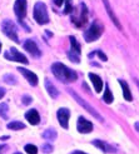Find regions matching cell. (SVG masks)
<instances>
[{
	"instance_id": "1",
	"label": "cell",
	"mask_w": 139,
	"mask_h": 154,
	"mask_svg": "<svg viewBox=\"0 0 139 154\" xmlns=\"http://www.w3.org/2000/svg\"><path fill=\"white\" fill-rule=\"evenodd\" d=\"M51 73L54 74V76L57 79H59L63 83H73L78 78V75H76L74 70L69 69L66 65L61 63H54L51 65Z\"/></svg>"
},
{
	"instance_id": "2",
	"label": "cell",
	"mask_w": 139,
	"mask_h": 154,
	"mask_svg": "<svg viewBox=\"0 0 139 154\" xmlns=\"http://www.w3.org/2000/svg\"><path fill=\"white\" fill-rule=\"evenodd\" d=\"M104 32V26L100 21L95 20L94 23H91V25L89 26L88 30H85L84 33V39H85L87 43H91V42H95L98 40L100 36H102Z\"/></svg>"
},
{
	"instance_id": "3",
	"label": "cell",
	"mask_w": 139,
	"mask_h": 154,
	"mask_svg": "<svg viewBox=\"0 0 139 154\" xmlns=\"http://www.w3.org/2000/svg\"><path fill=\"white\" fill-rule=\"evenodd\" d=\"M76 13H73L72 15V23H74L75 26L82 28L83 25L87 24L88 21V8L85 6V4H79V6L76 8Z\"/></svg>"
},
{
	"instance_id": "4",
	"label": "cell",
	"mask_w": 139,
	"mask_h": 154,
	"mask_svg": "<svg viewBox=\"0 0 139 154\" xmlns=\"http://www.w3.org/2000/svg\"><path fill=\"white\" fill-rule=\"evenodd\" d=\"M34 19L38 24L40 25H45L49 23V15H48V10H46V5L42 2L36 3L34 6Z\"/></svg>"
},
{
	"instance_id": "5",
	"label": "cell",
	"mask_w": 139,
	"mask_h": 154,
	"mask_svg": "<svg viewBox=\"0 0 139 154\" xmlns=\"http://www.w3.org/2000/svg\"><path fill=\"white\" fill-rule=\"evenodd\" d=\"M68 91H69V94H70V95H72V97L75 99V102L78 103L79 105H82V106H83L84 109H85V110H87L89 114H91L93 117L97 118L98 120H102V122H103V118L100 117V114H99V113H98V112H97V110H95L94 108H93V106H91V105H90L88 102H85V100H84V99H82V98H80L78 94L75 93L74 90H72V89H68Z\"/></svg>"
},
{
	"instance_id": "6",
	"label": "cell",
	"mask_w": 139,
	"mask_h": 154,
	"mask_svg": "<svg viewBox=\"0 0 139 154\" xmlns=\"http://www.w3.org/2000/svg\"><path fill=\"white\" fill-rule=\"evenodd\" d=\"M2 30L3 33L9 38V39L14 40L15 43H19V38H18V32H17V26L11 20H4L2 24Z\"/></svg>"
},
{
	"instance_id": "7",
	"label": "cell",
	"mask_w": 139,
	"mask_h": 154,
	"mask_svg": "<svg viewBox=\"0 0 139 154\" xmlns=\"http://www.w3.org/2000/svg\"><path fill=\"white\" fill-rule=\"evenodd\" d=\"M4 57H5L8 60L18 61V63H21V64H29L26 57L24 55V54H21L20 51H18L15 48H11L9 51H6V53L4 54Z\"/></svg>"
},
{
	"instance_id": "8",
	"label": "cell",
	"mask_w": 139,
	"mask_h": 154,
	"mask_svg": "<svg viewBox=\"0 0 139 154\" xmlns=\"http://www.w3.org/2000/svg\"><path fill=\"white\" fill-rule=\"evenodd\" d=\"M57 117H58V122L61 125V128L68 129L69 128V119H70V110L66 109V108H60L57 112Z\"/></svg>"
},
{
	"instance_id": "9",
	"label": "cell",
	"mask_w": 139,
	"mask_h": 154,
	"mask_svg": "<svg viewBox=\"0 0 139 154\" xmlns=\"http://www.w3.org/2000/svg\"><path fill=\"white\" fill-rule=\"evenodd\" d=\"M26 0H17L14 4V11L18 17V20H23L26 15Z\"/></svg>"
},
{
	"instance_id": "10",
	"label": "cell",
	"mask_w": 139,
	"mask_h": 154,
	"mask_svg": "<svg viewBox=\"0 0 139 154\" xmlns=\"http://www.w3.org/2000/svg\"><path fill=\"white\" fill-rule=\"evenodd\" d=\"M24 49L29 53V54H32V57L34 58H39L42 55V51L39 49V47L36 45V43L32 39H28L25 43H24Z\"/></svg>"
},
{
	"instance_id": "11",
	"label": "cell",
	"mask_w": 139,
	"mask_h": 154,
	"mask_svg": "<svg viewBox=\"0 0 139 154\" xmlns=\"http://www.w3.org/2000/svg\"><path fill=\"white\" fill-rule=\"evenodd\" d=\"M18 72H20L23 74V76H24V78L29 82V84L32 87H36L38 85V82H39V80H38V76H36L35 73L28 70V69H25V68H21V66L18 68Z\"/></svg>"
},
{
	"instance_id": "12",
	"label": "cell",
	"mask_w": 139,
	"mask_h": 154,
	"mask_svg": "<svg viewBox=\"0 0 139 154\" xmlns=\"http://www.w3.org/2000/svg\"><path fill=\"white\" fill-rule=\"evenodd\" d=\"M76 127H78V132L83 133V134L90 133L93 130V124L89 120H87L84 117H79L78 118V124H76Z\"/></svg>"
},
{
	"instance_id": "13",
	"label": "cell",
	"mask_w": 139,
	"mask_h": 154,
	"mask_svg": "<svg viewBox=\"0 0 139 154\" xmlns=\"http://www.w3.org/2000/svg\"><path fill=\"white\" fill-rule=\"evenodd\" d=\"M25 119L32 125H36V124H39V122H40V115H39V113H38V110L30 109L25 113Z\"/></svg>"
},
{
	"instance_id": "14",
	"label": "cell",
	"mask_w": 139,
	"mask_h": 154,
	"mask_svg": "<svg viewBox=\"0 0 139 154\" xmlns=\"http://www.w3.org/2000/svg\"><path fill=\"white\" fill-rule=\"evenodd\" d=\"M103 3H104V6H105V9H107V11H108V15H109V18L112 19V21L114 23V25L117 26L119 30H122V25H120V23H119V20H118V18L115 17V14H114V11H113V9L110 8V4H109V0H103Z\"/></svg>"
},
{
	"instance_id": "15",
	"label": "cell",
	"mask_w": 139,
	"mask_h": 154,
	"mask_svg": "<svg viewBox=\"0 0 139 154\" xmlns=\"http://www.w3.org/2000/svg\"><path fill=\"white\" fill-rule=\"evenodd\" d=\"M89 79L91 80L93 87H94L97 93H100L102 89H103V80H102V78H100L99 75L94 74V73H89Z\"/></svg>"
},
{
	"instance_id": "16",
	"label": "cell",
	"mask_w": 139,
	"mask_h": 154,
	"mask_svg": "<svg viewBox=\"0 0 139 154\" xmlns=\"http://www.w3.org/2000/svg\"><path fill=\"white\" fill-rule=\"evenodd\" d=\"M120 87H122V90H123V97H124V99L127 102H132L133 100V97H132V93H130V89H129V85L127 84L125 80H122L119 79L118 80Z\"/></svg>"
},
{
	"instance_id": "17",
	"label": "cell",
	"mask_w": 139,
	"mask_h": 154,
	"mask_svg": "<svg viewBox=\"0 0 139 154\" xmlns=\"http://www.w3.org/2000/svg\"><path fill=\"white\" fill-rule=\"evenodd\" d=\"M93 144H94L97 148L102 149L104 153H115V148L110 147V145L107 144L105 142H102V140H99V139H95V140H93Z\"/></svg>"
},
{
	"instance_id": "18",
	"label": "cell",
	"mask_w": 139,
	"mask_h": 154,
	"mask_svg": "<svg viewBox=\"0 0 139 154\" xmlns=\"http://www.w3.org/2000/svg\"><path fill=\"white\" fill-rule=\"evenodd\" d=\"M45 88H46V91H48V94L53 98V99H57L59 97V91L58 89L54 87V84H51L48 79H45Z\"/></svg>"
},
{
	"instance_id": "19",
	"label": "cell",
	"mask_w": 139,
	"mask_h": 154,
	"mask_svg": "<svg viewBox=\"0 0 139 154\" xmlns=\"http://www.w3.org/2000/svg\"><path fill=\"white\" fill-rule=\"evenodd\" d=\"M69 40H70V47L73 51H75L76 54H79L80 55V53H82V48H80V44L78 43V40L75 39V36H69Z\"/></svg>"
},
{
	"instance_id": "20",
	"label": "cell",
	"mask_w": 139,
	"mask_h": 154,
	"mask_svg": "<svg viewBox=\"0 0 139 154\" xmlns=\"http://www.w3.org/2000/svg\"><path fill=\"white\" fill-rule=\"evenodd\" d=\"M57 130L55 129H53V128H49V129H46L45 132L43 133V138H45V139H48V140H55L57 139Z\"/></svg>"
},
{
	"instance_id": "21",
	"label": "cell",
	"mask_w": 139,
	"mask_h": 154,
	"mask_svg": "<svg viewBox=\"0 0 139 154\" xmlns=\"http://www.w3.org/2000/svg\"><path fill=\"white\" fill-rule=\"evenodd\" d=\"M103 100L107 104H112L113 100H114L113 94H112V91H110V89H109V87H108V85H105V90H104V94H103Z\"/></svg>"
},
{
	"instance_id": "22",
	"label": "cell",
	"mask_w": 139,
	"mask_h": 154,
	"mask_svg": "<svg viewBox=\"0 0 139 154\" xmlns=\"http://www.w3.org/2000/svg\"><path fill=\"white\" fill-rule=\"evenodd\" d=\"M8 128L11 130H20V129H24L25 125H24V123H21V122H11L8 124Z\"/></svg>"
},
{
	"instance_id": "23",
	"label": "cell",
	"mask_w": 139,
	"mask_h": 154,
	"mask_svg": "<svg viewBox=\"0 0 139 154\" xmlns=\"http://www.w3.org/2000/svg\"><path fill=\"white\" fill-rule=\"evenodd\" d=\"M8 110H9V106H8L6 103H2L0 104V117L3 119H8Z\"/></svg>"
},
{
	"instance_id": "24",
	"label": "cell",
	"mask_w": 139,
	"mask_h": 154,
	"mask_svg": "<svg viewBox=\"0 0 139 154\" xmlns=\"http://www.w3.org/2000/svg\"><path fill=\"white\" fill-rule=\"evenodd\" d=\"M68 58H69V60H72L73 63H79L80 61V55L79 54H76L75 51H73V50L68 51Z\"/></svg>"
},
{
	"instance_id": "25",
	"label": "cell",
	"mask_w": 139,
	"mask_h": 154,
	"mask_svg": "<svg viewBox=\"0 0 139 154\" xmlns=\"http://www.w3.org/2000/svg\"><path fill=\"white\" fill-rule=\"evenodd\" d=\"M4 82L5 83H8V84H13V85H15L17 84V78H15L14 75H11V74H6V75H4Z\"/></svg>"
},
{
	"instance_id": "26",
	"label": "cell",
	"mask_w": 139,
	"mask_h": 154,
	"mask_svg": "<svg viewBox=\"0 0 139 154\" xmlns=\"http://www.w3.org/2000/svg\"><path fill=\"white\" fill-rule=\"evenodd\" d=\"M24 149H25V152L28 154H38V148L35 147L34 144H26L24 147Z\"/></svg>"
},
{
	"instance_id": "27",
	"label": "cell",
	"mask_w": 139,
	"mask_h": 154,
	"mask_svg": "<svg viewBox=\"0 0 139 154\" xmlns=\"http://www.w3.org/2000/svg\"><path fill=\"white\" fill-rule=\"evenodd\" d=\"M21 100H23V104H24V105H29L30 103L33 102V98H32V97H29V95H24Z\"/></svg>"
},
{
	"instance_id": "28",
	"label": "cell",
	"mask_w": 139,
	"mask_h": 154,
	"mask_svg": "<svg viewBox=\"0 0 139 154\" xmlns=\"http://www.w3.org/2000/svg\"><path fill=\"white\" fill-rule=\"evenodd\" d=\"M42 149H43V152L46 153V154H48V153H51V152H53V145H51V144H44Z\"/></svg>"
},
{
	"instance_id": "29",
	"label": "cell",
	"mask_w": 139,
	"mask_h": 154,
	"mask_svg": "<svg viewBox=\"0 0 139 154\" xmlns=\"http://www.w3.org/2000/svg\"><path fill=\"white\" fill-rule=\"evenodd\" d=\"M95 54H98V57H99V59H102L103 61H107L108 60V58H107V55L103 53V51H95Z\"/></svg>"
},
{
	"instance_id": "30",
	"label": "cell",
	"mask_w": 139,
	"mask_h": 154,
	"mask_svg": "<svg viewBox=\"0 0 139 154\" xmlns=\"http://www.w3.org/2000/svg\"><path fill=\"white\" fill-rule=\"evenodd\" d=\"M64 2H65V0H53L54 5H57V6H61V5H64Z\"/></svg>"
},
{
	"instance_id": "31",
	"label": "cell",
	"mask_w": 139,
	"mask_h": 154,
	"mask_svg": "<svg viewBox=\"0 0 139 154\" xmlns=\"http://www.w3.org/2000/svg\"><path fill=\"white\" fill-rule=\"evenodd\" d=\"M6 149H8V145H5V144H0V154H3Z\"/></svg>"
},
{
	"instance_id": "32",
	"label": "cell",
	"mask_w": 139,
	"mask_h": 154,
	"mask_svg": "<svg viewBox=\"0 0 139 154\" xmlns=\"http://www.w3.org/2000/svg\"><path fill=\"white\" fill-rule=\"evenodd\" d=\"M5 93H6V90H5L4 88H2V87H0V99H2V98L5 95Z\"/></svg>"
},
{
	"instance_id": "33",
	"label": "cell",
	"mask_w": 139,
	"mask_h": 154,
	"mask_svg": "<svg viewBox=\"0 0 139 154\" xmlns=\"http://www.w3.org/2000/svg\"><path fill=\"white\" fill-rule=\"evenodd\" d=\"M72 154H87V153H84V152H80V150H75V152H73Z\"/></svg>"
},
{
	"instance_id": "34",
	"label": "cell",
	"mask_w": 139,
	"mask_h": 154,
	"mask_svg": "<svg viewBox=\"0 0 139 154\" xmlns=\"http://www.w3.org/2000/svg\"><path fill=\"white\" fill-rule=\"evenodd\" d=\"M135 130L139 132V123H135Z\"/></svg>"
},
{
	"instance_id": "35",
	"label": "cell",
	"mask_w": 139,
	"mask_h": 154,
	"mask_svg": "<svg viewBox=\"0 0 139 154\" xmlns=\"http://www.w3.org/2000/svg\"><path fill=\"white\" fill-rule=\"evenodd\" d=\"M2 139H3V140H6V139H9V137H8V135H4V137H2Z\"/></svg>"
},
{
	"instance_id": "36",
	"label": "cell",
	"mask_w": 139,
	"mask_h": 154,
	"mask_svg": "<svg viewBox=\"0 0 139 154\" xmlns=\"http://www.w3.org/2000/svg\"><path fill=\"white\" fill-rule=\"evenodd\" d=\"M135 83H137V85H138V89H139V80H138V79H135Z\"/></svg>"
},
{
	"instance_id": "37",
	"label": "cell",
	"mask_w": 139,
	"mask_h": 154,
	"mask_svg": "<svg viewBox=\"0 0 139 154\" xmlns=\"http://www.w3.org/2000/svg\"><path fill=\"white\" fill-rule=\"evenodd\" d=\"M0 51H2V43H0Z\"/></svg>"
},
{
	"instance_id": "38",
	"label": "cell",
	"mask_w": 139,
	"mask_h": 154,
	"mask_svg": "<svg viewBox=\"0 0 139 154\" xmlns=\"http://www.w3.org/2000/svg\"><path fill=\"white\" fill-rule=\"evenodd\" d=\"M14 154H21V153H14Z\"/></svg>"
}]
</instances>
